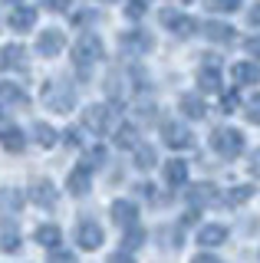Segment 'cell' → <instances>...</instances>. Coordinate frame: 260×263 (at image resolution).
<instances>
[{"label":"cell","mask_w":260,"mask_h":263,"mask_svg":"<svg viewBox=\"0 0 260 263\" xmlns=\"http://www.w3.org/2000/svg\"><path fill=\"white\" fill-rule=\"evenodd\" d=\"M102 56H105V46L96 33H83V36L72 43V66L79 69V76H89Z\"/></svg>","instance_id":"1"},{"label":"cell","mask_w":260,"mask_h":263,"mask_svg":"<svg viewBox=\"0 0 260 263\" xmlns=\"http://www.w3.org/2000/svg\"><path fill=\"white\" fill-rule=\"evenodd\" d=\"M211 148H214L221 158H237L244 152V135L237 128H217L214 135H211Z\"/></svg>","instance_id":"2"},{"label":"cell","mask_w":260,"mask_h":263,"mask_svg":"<svg viewBox=\"0 0 260 263\" xmlns=\"http://www.w3.org/2000/svg\"><path fill=\"white\" fill-rule=\"evenodd\" d=\"M116 122V109L112 105H86L83 109V128L96 132V135H105Z\"/></svg>","instance_id":"3"},{"label":"cell","mask_w":260,"mask_h":263,"mask_svg":"<svg viewBox=\"0 0 260 263\" xmlns=\"http://www.w3.org/2000/svg\"><path fill=\"white\" fill-rule=\"evenodd\" d=\"M43 99H46V105H50L53 112H69L72 102H76V92H72L69 86H63V82H46Z\"/></svg>","instance_id":"4"},{"label":"cell","mask_w":260,"mask_h":263,"mask_svg":"<svg viewBox=\"0 0 260 263\" xmlns=\"http://www.w3.org/2000/svg\"><path fill=\"white\" fill-rule=\"evenodd\" d=\"M119 46L125 56H145L152 49V36H148V30H125L119 36Z\"/></svg>","instance_id":"5"},{"label":"cell","mask_w":260,"mask_h":263,"mask_svg":"<svg viewBox=\"0 0 260 263\" xmlns=\"http://www.w3.org/2000/svg\"><path fill=\"white\" fill-rule=\"evenodd\" d=\"M184 201L191 204V208H211V204L217 201V187L208 184V181H198V184H188L184 187Z\"/></svg>","instance_id":"6"},{"label":"cell","mask_w":260,"mask_h":263,"mask_svg":"<svg viewBox=\"0 0 260 263\" xmlns=\"http://www.w3.org/2000/svg\"><path fill=\"white\" fill-rule=\"evenodd\" d=\"M102 227L96 224V220H79L76 224V243H79V250H99L102 247Z\"/></svg>","instance_id":"7"},{"label":"cell","mask_w":260,"mask_h":263,"mask_svg":"<svg viewBox=\"0 0 260 263\" xmlns=\"http://www.w3.org/2000/svg\"><path fill=\"white\" fill-rule=\"evenodd\" d=\"M161 138H165V145L175 148V152L191 148V132H188L184 122H165V125H161Z\"/></svg>","instance_id":"8"},{"label":"cell","mask_w":260,"mask_h":263,"mask_svg":"<svg viewBox=\"0 0 260 263\" xmlns=\"http://www.w3.org/2000/svg\"><path fill=\"white\" fill-rule=\"evenodd\" d=\"M161 23L175 33V36H191L198 30V20L188 13H178V10H161Z\"/></svg>","instance_id":"9"},{"label":"cell","mask_w":260,"mask_h":263,"mask_svg":"<svg viewBox=\"0 0 260 263\" xmlns=\"http://www.w3.org/2000/svg\"><path fill=\"white\" fill-rule=\"evenodd\" d=\"M63 46H66V36H63V30H43V33L36 36V53L46 56V60L60 56Z\"/></svg>","instance_id":"10"},{"label":"cell","mask_w":260,"mask_h":263,"mask_svg":"<svg viewBox=\"0 0 260 263\" xmlns=\"http://www.w3.org/2000/svg\"><path fill=\"white\" fill-rule=\"evenodd\" d=\"M30 201H33L36 208L53 211L56 204H60V194H56V187L50 184V181H33V187H30Z\"/></svg>","instance_id":"11"},{"label":"cell","mask_w":260,"mask_h":263,"mask_svg":"<svg viewBox=\"0 0 260 263\" xmlns=\"http://www.w3.org/2000/svg\"><path fill=\"white\" fill-rule=\"evenodd\" d=\"M66 187H69V194L83 197L89 187H92V168H86V164H76V168L66 175Z\"/></svg>","instance_id":"12"},{"label":"cell","mask_w":260,"mask_h":263,"mask_svg":"<svg viewBox=\"0 0 260 263\" xmlns=\"http://www.w3.org/2000/svg\"><path fill=\"white\" fill-rule=\"evenodd\" d=\"M198 89L201 92H221V66H217V60H211L198 69Z\"/></svg>","instance_id":"13"},{"label":"cell","mask_w":260,"mask_h":263,"mask_svg":"<svg viewBox=\"0 0 260 263\" xmlns=\"http://www.w3.org/2000/svg\"><path fill=\"white\" fill-rule=\"evenodd\" d=\"M0 69H27V49L17 43L0 46Z\"/></svg>","instance_id":"14"},{"label":"cell","mask_w":260,"mask_h":263,"mask_svg":"<svg viewBox=\"0 0 260 263\" xmlns=\"http://www.w3.org/2000/svg\"><path fill=\"white\" fill-rule=\"evenodd\" d=\"M7 23H10L17 33H27V30H33L36 27V10L33 7H23V4H17L10 10V16H7Z\"/></svg>","instance_id":"15"},{"label":"cell","mask_w":260,"mask_h":263,"mask_svg":"<svg viewBox=\"0 0 260 263\" xmlns=\"http://www.w3.org/2000/svg\"><path fill=\"white\" fill-rule=\"evenodd\" d=\"M112 220H116V224L119 227H128V224H139V208H135V204L132 201H122V197H119V201H112Z\"/></svg>","instance_id":"16"},{"label":"cell","mask_w":260,"mask_h":263,"mask_svg":"<svg viewBox=\"0 0 260 263\" xmlns=\"http://www.w3.org/2000/svg\"><path fill=\"white\" fill-rule=\"evenodd\" d=\"M205 36L211 40V43H221V46H227V43H234V27L231 23H217V20H208L205 23Z\"/></svg>","instance_id":"17"},{"label":"cell","mask_w":260,"mask_h":263,"mask_svg":"<svg viewBox=\"0 0 260 263\" xmlns=\"http://www.w3.org/2000/svg\"><path fill=\"white\" fill-rule=\"evenodd\" d=\"M0 148H4V152H23V148H27V135H23V128H17V125L0 128Z\"/></svg>","instance_id":"18"},{"label":"cell","mask_w":260,"mask_h":263,"mask_svg":"<svg viewBox=\"0 0 260 263\" xmlns=\"http://www.w3.org/2000/svg\"><path fill=\"white\" fill-rule=\"evenodd\" d=\"M231 79L237 82V86H254V82H260V66H254V63H234L231 66Z\"/></svg>","instance_id":"19"},{"label":"cell","mask_w":260,"mask_h":263,"mask_svg":"<svg viewBox=\"0 0 260 263\" xmlns=\"http://www.w3.org/2000/svg\"><path fill=\"white\" fill-rule=\"evenodd\" d=\"M227 240V227L224 224H205L198 230V243L201 247H221Z\"/></svg>","instance_id":"20"},{"label":"cell","mask_w":260,"mask_h":263,"mask_svg":"<svg viewBox=\"0 0 260 263\" xmlns=\"http://www.w3.org/2000/svg\"><path fill=\"white\" fill-rule=\"evenodd\" d=\"M178 105H181V112L188 115V119H194V122H198V119H205V115H208V105H205V99H201L198 92H188V96H181V102H178Z\"/></svg>","instance_id":"21"},{"label":"cell","mask_w":260,"mask_h":263,"mask_svg":"<svg viewBox=\"0 0 260 263\" xmlns=\"http://www.w3.org/2000/svg\"><path fill=\"white\" fill-rule=\"evenodd\" d=\"M33 237H36V243H40V247L53 250V247H60V240H63V230L56 227V224H40Z\"/></svg>","instance_id":"22"},{"label":"cell","mask_w":260,"mask_h":263,"mask_svg":"<svg viewBox=\"0 0 260 263\" xmlns=\"http://www.w3.org/2000/svg\"><path fill=\"white\" fill-rule=\"evenodd\" d=\"M23 208V194L17 187H0V214H17Z\"/></svg>","instance_id":"23"},{"label":"cell","mask_w":260,"mask_h":263,"mask_svg":"<svg viewBox=\"0 0 260 263\" xmlns=\"http://www.w3.org/2000/svg\"><path fill=\"white\" fill-rule=\"evenodd\" d=\"M165 181L168 184H184L188 181V164H184L181 158H172V161H165Z\"/></svg>","instance_id":"24"},{"label":"cell","mask_w":260,"mask_h":263,"mask_svg":"<svg viewBox=\"0 0 260 263\" xmlns=\"http://www.w3.org/2000/svg\"><path fill=\"white\" fill-rule=\"evenodd\" d=\"M0 102H10V105H27V92H23L17 82H0Z\"/></svg>","instance_id":"25"},{"label":"cell","mask_w":260,"mask_h":263,"mask_svg":"<svg viewBox=\"0 0 260 263\" xmlns=\"http://www.w3.org/2000/svg\"><path fill=\"white\" fill-rule=\"evenodd\" d=\"M132 152H135V155H132V158H135V168H142V171L155 168L158 155H155V148H152V145H135Z\"/></svg>","instance_id":"26"},{"label":"cell","mask_w":260,"mask_h":263,"mask_svg":"<svg viewBox=\"0 0 260 263\" xmlns=\"http://www.w3.org/2000/svg\"><path fill=\"white\" fill-rule=\"evenodd\" d=\"M33 142H36L40 148H53L60 138H56V128H53V125H46V122H36V125H33Z\"/></svg>","instance_id":"27"},{"label":"cell","mask_w":260,"mask_h":263,"mask_svg":"<svg viewBox=\"0 0 260 263\" xmlns=\"http://www.w3.org/2000/svg\"><path fill=\"white\" fill-rule=\"evenodd\" d=\"M139 145V132H135V125H119L116 128V148H135Z\"/></svg>","instance_id":"28"},{"label":"cell","mask_w":260,"mask_h":263,"mask_svg":"<svg viewBox=\"0 0 260 263\" xmlns=\"http://www.w3.org/2000/svg\"><path fill=\"white\" fill-rule=\"evenodd\" d=\"M145 243V230L139 224H128L125 227V237H122V250H139Z\"/></svg>","instance_id":"29"},{"label":"cell","mask_w":260,"mask_h":263,"mask_svg":"<svg viewBox=\"0 0 260 263\" xmlns=\"http://www.w3.org/2000/svg\"><path fill=\"white\" fill-rule=\"evenodd\" d=\"M250 197H254V187H250V184H237V187H231V191H227V204H231V208H237V204H247Z\"/></svg>","instance_id":"30"},{"label":"cell","mask_w":260,"mask_h":263,"mask_svg":"<svg viewBox=\"0 0 260 263\" xmlns=\"http://www.w3.org/2000/svg\"><path fill=\"white\" fill-rule=\"evenodd\" d=\"M244 4V0H208V10H214V13H234L237 7Z\"/></svg>","instance_id":"31"},{"label":"cell","mask_w":260,"mask_h":263,"mask_svg":"<svg viewBox=\"0 0 260 263\" xmlns=\"http://www.w3.org/2000/svg\"><path fill=\"white\" fill-rule=\"evenodd\" d=\"M237 109H240V92H237V89L224 92V96H221V112L231 115V112H237Z\"/></svg>","instance_id":"32"},{"label":"cell","mask_w":260,"mask_h":263,"mask_svg":"<svg viewBox=\"0 0 260 263\" xmlns=\"http://www.w3.org/2000/svg\"><path fill=\"white\" fill-rule=\"evenodd\" d=\"M86 168H99V164H105V148L102 145H96V148H89L86 152Z\"/></svg>","instance_id":"33"},{"label":"cell","mask_w":260,"mask_h":263,"mask_svg":"<svg viewBox=\"0 0 260 263\" xmlns=\"http://www.w3.org/2000/svg\"><path fill=\"white\" fill-rule=\"evenodd\" d=\"M145 10H148L145 0H128V4H125V16H128V20H142Z\"/></svg>","instance_id":"34"},{"label":"cell","mask_w":260,"mask_h":263,"mask_svg":"<svg viewBox=\"0 0 260 263\" xmlns=\"http://www.w3.org/2000/svg\"><path fill=\"white\" fill-rule=\"evenodd\" d=\"M244 112H247V122H254V125H260V92H257V96L247 102V109H244Z\"/></svg>","instance_id":"35"},{"label":"cell","mask_w":260,"mask_h":263,"mask_svg":"<svg viewBox=\"0 0 260 263\" xmlns=\"http://www.w3.org/2000/svg\"><path fill=\"white\" fill-rule=\"evenodd\" d=\"M50 263H79V260H76V253H69V250H60V247H53V253H50Z\"/></svg>","instance_id":"36"},{"label":"cell","mask_w":260,"mask_h":263,"mask_svg":"<svg viewBox=\"0 0 260 263\" xmlns=\"http://www.w3.org/2000/svg\"><path fill=\"white\" fill-rule=\"evenodd\" d=\"M0 247H4V250H17V247H20V234H17V230H4V243H0Z\"/></svg>","instance_id":"37"},{"label":"cell","mask_w":260,"mask_h":263,"mask_svg":"<svg viewBox=\"0 0 260 263\" xmlns=\"http://www.w3.org/2000/svg\"><path fill=\"white\" fill-rule=\"evenodd\" d=\"M40 4H43L46 10H53V13H63V10H69L72 0H40Z\"/></svg>","instance_id":"38"},{"label":"cell","mask_w":260,"mask_h":263,"mask_svg":"<svg viewBox=\"0 0 260 263\" xmlns=\"http://www.w3.org/2000/svg\"><path fill=\"white\" fill-rule=\"evenodd\" d=\"M109 263H135V257H132V250H119L109 257Z\"/></svg>","instance_id":"39"},{"label":"cell","mask_w":260,"mask_h":263,"mask_svg":"<svg viewBox=\"0 0 260 263\" xmlns=\"http://www.w3.org/2000/svg\"><path fill=\"white\" fill-rule=\"evenodd\" d=\"M250 175L260 178V148H254V152H250Z\"/></svg>","instance_id":"40"},{"label":"cell","mask_w":260,"mask_h":263,"mask_svg":"<svg viewBox=\"0 0 260 263\" xmlns=\"http://www.w3.org/2000/svg\"><path fill=\"white\" fill-rule=\"evenodd\" d=\"M66 145H72V148L83 145V138H79V128H69V132H66Z\"/></svg>","instance_id":"41"},{"label":"cell","mask_w":260,"mask_h":263,"mask_svg":"<svg viewBox=\"0 0 260 263\" xmlns=\"http://www.w3.org/2000/svg\"><path fill=\"white\" fill-rule=\"evenodd\" d=\"M191 263H221V260H217L214 253H198V257H194Z\"/></svg>","instance_id":"42"},{"label":"cell","mask_w":260,"mask_h":263,"mask_svg":"<svg viewBox=\"0 0 260 263\" xmlns=\"http://www.w3.org/2000/svg\"><path fill=\"white\" fill-rule=\"evenodd\" d=\"M247 53H250V56H260V36L247 40Z\"/></svg>","instance_id":"43"},{"label":"cell","mask_w":260,"mask_h":263,"mask_svg":"<svg viewBox=\"0 0 260 263\" xmlns=\"http://www.w3.org/2000/svg\"><path fill=\"white\" fill-rule=\"evenodd\" d=\"M250 23H254V27H260V4L250 10Z\"/></svg>","instance_id":"44"},{"label":"cell","mask_w":260,"mask_h":263,"mask_svg":"<svg viewBox=\"0 0 260 263\" xmlns=\"http://www.w3.org/2000/svg\"><path fill=\"white\" fill-rule=\"evenodd\" d=\"M0 4H20V0H0Z\"/></svg>","instance_id":"45"},{"label":"cell","mask_w":260,"mask_h":263,"mask_svg":"<svg viewBox=\"0 0 260 263\" xmlns=\"http://www.w3.org/2000/svg\"><path fill=\"white\" fill-rule=\"evenodd\" d=\"M178 4H191V0H178Z\"/></svg>","instance_id":"46"},{"label":"cell","mask_w":260,"mask_h":263,"mask_svg":"<svg viewBox=\"0 0 260 263\" xmlns=\"http://www.w3.org/2000/svg\"><path fill=\"white\" fill-rule=\"evenodd\" d=\"M102 4H112V0H102Z\"/></svg>","instance_id":"47"}]
</instances>
